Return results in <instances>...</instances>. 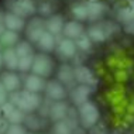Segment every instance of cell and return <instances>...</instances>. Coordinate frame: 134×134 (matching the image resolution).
Here are the masks:
<instances>
[{
  "label": "cell",
  "instance_id": "obj_40",
  "mask_svg": "<svg viewBox=\"0 0 134 134\" xmlns=\"http://www.w3.org/2000/svg\"><path fill=\"white\" fill-rule=\"evenodd\" d=\"M27 134H32V133H27Z\"/></svg>",
  "mask_w": 134,
  "mask_h": 134
},
{
  "label": "cell",
  "instance_id": "obj_33",
  "mask_svg": "<svg viewBox=\"0 0 134 134\" xmlns=\"http://www.w3.org/2000/svg\"><path fill=\"white\" fill-rule=\"evenodd\" d=\"M19 100H20V90H17V92H12L9 95V102L13 103L16 107H17V104H19Z\"/></svg>",
  "mask_w": 134,
  "mask_h": 134
},
{
  "label": "cell",
  "instance_id": "obj_17",
  "mask_svg": "<svg viewBox=\"0 0 134 134\" xmlns=\"http://www.w3.org/2000/svg\"><path fill=\"white\" fill-rule=\"evenodd\" d=\"M62 34L65 35V38H71V40H76L78 37H81L83 34V26L81 24V21H68L65 23Z\"/></svg>",
  "mask_w": 134,
  "mask_h": 134
},
{
  "label": "cell",
  "instance_id": "obj_27",
  "mask_svg": "<svg viewBox=\"0 0 134 134\" xmlns=\"http://www.w3.org/2000/svg\"><path fill=\"white\" fill-rule=\"evenodd\" d=\"M34 57H35V54L28 55V57L20 58V61H19V71H21V72H28V71H31L32 62H34Z\"/></svg>",
  "mask_w": 134,
  "mask_h": 134
},
{
  "label": "cell",
  "instance_id": "obj_14",
  "mask_svg": "<svg viewBox=\"0 0 134 134\" xmlns=\"http://www.w3.org/2000/svg\"><path fill=\"white\" fill-rule=\"evenodd\" d=\"M64 27H65V21H64V17L59 16V14H52L49 16L48 19L45 20V28L48 32H51L57 37L59 32L64 31Z\"/></svg>",
  "mask_w": 134,
  "mask_h": 134
},
{
  "label": "cell",
  "instance_id": "obj_19",
  "mask_svg": "<svg viewBox=\"0 0 134 134\" xmlns=\"http://www.w3.org/2000/svg\"><path fill=\"white\" fill-rule=\"evenodd\" d=\"M0 44L6 48H14L17 44H19V34L16 31H10L6 30L0 35Z\"/></svg>",
  "mask_w": 134,
  "mask_h": 134
},
{
  "label": "cell",
  "instance_id": "obj_21",
  "mask_svg": "<svg viewBox=\"0 0 134 134\" xmlns=\"http://www.w3.org/2000/svg\"><path fill=\"white\" fill-rule=\"evenodd\" d=\"M88 37L90 38V41L100 42V41H104V40H106L107 31L100 26H92L88 31Z\"/></svg>",
  "mask_w": 134,
  "mask_h": 134
},
{
  "label": "cell",
  "instance_id": "obj_24",
  "mask_svg": "<svg viewBox=\"0 0 134 134\" xmlns=\"http://www.w3.org/2000/svg\"><path fill=\"white\" fill-rule=\"evenodd\" d=\"M72 14L76 19V21H83L89 19V13H88V6L83 3H76L72 6Z\"/></svg>",
  "mask_w": 134,
  "mask_h": 134
},
{
  "label": "cell",
  "instance_id": "obj_13",
  "mask_svg": "<svg viewBox=\"0 0 134 134\" xmlns=\"http://www.w3.org/2000/svg\"><path fill=\"white\" fill-rule=\"evenodd\" d=\"M24 86H26V90H30V92H34V93H40V92H42V90H45L47 82H45L44 78L31 74L26 78Z\"/></svg>",
  "mask_w": 134,
  "mask_h": 134
},
{
  "label": "cell",
  "instance_id": "obj_5",
  "mask_svg": "<svg viewBox=\"0 0 134 134\" xmlns=\"http://www.w3.org/2000/svg\"><path fill=\"white\" fill-rule=\"evenodd\" d=\"M35 7L32 0H13L10 3V13H14L20 17H28L35 13Z\"/></svg>",
  "mask_w": 134,
  "mask_h": 134
},
{
  "label": "cell",
  "instance_id": "obj_10",
  "mask_svg": "<svg viewBox=\"0 0 134 134\" xmlns=\"http://www.w3.org/2000/svg\"><path fill=\"white\" fill-rule=\"evenodd\" d=\"M75 81L81 85H88V86L96 85L95 75L92 74V71L88 66H83V65H79V66L75 68Z\"/></svg>",
  "mask_w": 134,
  "mask_h": 134
},
{
  "label": "cell",
  "instance_id": "obj_37",
  "mask_svg": "<svg viewBox=\"0 0 134 134\" xmlns=\"http://www.w3.org/2000/svg\"><path fill=\"white\" fill-rule=\"evenodd\" d=\"M4 24V14L0 12V26H3Z\"/></svg>",
  "mask_w": 134,
  "mask_h": 134
},
{
  "label": "cell",
  "instance_id": "obj_39",
  "mask_svg": "<svg viewBox=\"0 0 134 134\" xmlns=\"http://www.w3.org/2000/svg\"><path fill=\"white\" fill-rule=\"evenodd\" d=\"M3 66V52H0V68Z\"/></svg>",
  "mask_w": 134,
  "mask_h": 134
},
{
  "label": "cell",
  "instance_id": "obj_31",
  "mask_svg": "<svg viewBox=\"0 0 134 134\" xmlns=\"http://www.w3.org/2000/svg\"><path fill=\"white\" fill-rule=\"evenodd\" d=\"M0 109H2V111H3V117H6L7 114H10V113H12V111L14 110V109H16V106H14L13 103L7 102V103L3 104V106L0 107Z\"/></svg>",
  "mask_w": 134,
  "mask_h": 134
},
{
  "label": "cell",
  "instance_id": "obj_12",
  "mask_svg": "<svg viewBox=\"0 0 134 134\" xmlns=\"http://www.w3.org/2000/svg\"><path fill=\"white\" fill-rule=\"evenodd\" d=\"M4 26H6V30L19 32V31L26 28V21H24L23 17L9 12L4 14Z\"/></svg>",
  "mask_w": 134,
  "mask_h": 134
},
{
  "label": "cell",
  "instance_id": "obj_36",
  "mask_svg": "<svg viewBox=\"0 0 134 134\" xmlns=\"http://www.w3.org/2000/svg\"><path fill=\"white\" fill-rule=\"evenodd\" d=\"M124 30L130 32V34H134V21H131V23H127L124 26Z\"/></svg>",
  "mask_w": 134,
  "mask_h": 134
},
{
  "label": "cell",
  "instance_id": "obj_28",
  "mask_svg": "<svg viewBox=\"0 0 134 134\" xmlns=\"http://www.w3.org/2000/svg\"><path fill=\"white\" fill-rule=\"evenodd\" d=\"M75 44L79 49H82V51H88L90 48V45H92V41H90V38L88 37V34H82L81 37H78L75 40Z\"/></svg>",
  "mask_w": 134,
  "mask_h": 134
},
{
  "label": "cell",
  "instance_id": "obj_18",
  "mask_svg": "<svg viewBox=\"0 0 134 134\" xmlns=\"http://www.w3.org/2000/svg\"><path fill=\"white\" fill-rule=\"evenodd\" d=\"M37 45H38V48L41 49L42 52H45V54L51 52V51H54V49L57 48V37L54 34H51V32L45 31L44 34L41 35V38L38 40Z\"/></svg>",
  "mask_w": 134,
  "mask_h": 134
},
{
  "label": "cell",
  "instance_id": "obj_3",
  "mask_svg": "<svg viewBox=\"0 0 134 134\" xmlns=\"http://www.w3.org/2000/svg\"><path fill=\"white\" fill-rule=\"evenodd\" d=\"M41 106V97L38 93L30 92V90H20V100L17 107L21 111H24L26 114H30L32 111H35Z\"/></svg>",
  "mask_w": 134,
  "mask_h": 134
},
{
  "label": "cell",
  "instance_id": "obj_16",
  "mask_svg": "<svg viewBox=\"0 0 134 134\" xmlns=\"http://www.w3.org/2000/svg\"><path fill=\"white\" fill-rule=\"evenodd\" d=\"M19 61L20 58L14 48H6L3 51V65L7 68V71L14 72L16 69H19Z\"/></svg>",
  "mask_w": 134,
  "mask_h": 134
},
{
  "label": "cell",
  "instance_id": "obj_32",
  "mask_svg": "<svg viewBox=\"0 0 134 134\" xmlns=\"http://www.w3.org/2000/svg\"><path fill=\"white\" fill-rule=\"evenodd\" d=\"M90 134H106V129H104L103 124L97 123L96 126H93V127L90 129Z\"/></svg>",
  "mask_w": 134,
  "mask_h": 134
},
{
  "label": "cell",
  "instance_id": "obj_34",
  "mask_svg": "<svg viewBox=\"0 0 134 134\" xmlns=\"http://www.w3.org/2000/svg\"><path fill=\"white\" fill-rule=\"evenodd\" d=\"M9 126H10V123L7 121L6 117H0V134H6Z\"/></svg>",
  "mask_w": 134,
  "mask_h": 134
},
{
  "label": "cell",
  "instance_id": "obj_25",
  "mask_svg": "<svg viewBox=\"0 0 134 134\" xmlns=\"http://www.w3.org/2000/svg\"><path fill=\"white\" fill-rule=\"evenodd\" d=\"M14 49H16L19 58L28 57V55H32V54H34V49H32V47L28 41H19V44L14 47Z\"/></svg>",
  "mask_w": 134,
  "mask_h": 134
},
{
  "label": "cell",
  "instance_id": "obj_1",
  "mask_svg": "<svg viewBox=\"0 0 134 134\" xmlns=\"http://www.w3.org/2000/svg\"><path fill=\"white\" fill-rule=\"evenodd\" d=\"M79 123L82 124L83 129H92L93 126H96L99 123L100 114L97 107L95 106V103L92 102H86L79 106Z\"/></svg>",
  "mask_w": 134,
  "mask_h": 134
},
{
  "label": "cell",
  "instance_id": "obj_38",
  "mask_svg": "<svg viewBox=\"0 0 134 134\" xmlns=\"http://www.w3.org/2000/svg\"><path fill=\"white\" fill-rule=\"evenodd\" d=\"M0 93H7V90L4 89V86H3L2 81H0Z\"/></svg>",
  "mask_w": 134,
  "mask_h": 134
},
{
  "label": "cell",
  "instance_id": "obj_7",
  "mask_svg": "<svg viewBox=\"0 0 134 134\" xmlns=\"http://www.w3.org/2000/svg\"><path fill=\"white\" fill-rule=\"evenodd\" d=\"M76 49H78L76 44H75V41L71 38L64 37L57 42V51L64 59H71V58H74L76 55Z\"/></svg>",
  "mask_w": 134,
  "mask_h": 134
},
{
  "label": "cell",
  "instance_id": "obj_6",
  "mask_svg": "<svg viewBox=\"0 0 134 134\" xmlns=\"http://www.w3.org/2000/svg\"><path fill=\"white\" fill-rule=\"evenodd\" d=\"M45 93H47V97L52 102L64 100L66 97V89H65L64 83H61L58 79H52V81L47 82Z\"/></svg>",
  "mask_w": 134,
  "mask_h": 134
},
{
  "label": "cell",
  "instance_id": "obj_20",
  "mask_svg": "<svg viewBox=\"0 0 134 134\" xmlns=\"http://www.w3.org/2000/svg\"><path fill=\"white\" fill-rule=\"evenodd\" d=\"M117 20L121 21L123 24H127L134 21V0L130 2V6L124 7V9H120L117 13Z\"/></svg>",
  "mask_w": 134,
  "mask_h": 134
},
{
  "label": "cell",
  "instance_id": "obj_29",
  "mask_svg": "<svg viewBox=\"0 0 134 134\" xmlns=\"http://www.w3.org/2000/svg\"><path fill=\"white\" fill-rule=\"evenodd\" d=\"M26 126L28 129H32V130H40L42 127V124L40 123V119L37 117V116H31V113L26 116Z\"/></svg>",
  "mask_w": 134,
  "mask_h": 134
},
{
  "label": "cell",
  "instance_id": "obj_41",
  "mask_svg": "<svg viewBox=\"0 0 134 134\" xmlns=\"http://www.w3.org/2000/svg\"><path fill=\"white\" fill-rule=\"evenodd\" d=\"M0 45H2V44H0Z\"/></svg>",
  "mask_w": 134,
  "mask_h": 134
},
{
  "label": "cell",
  "instance_id": "obj_4",
  "mask_svg": "<svg viewBox=\"0 0 134 134\" xmlns=\"http://www.w3.org/2000/svg\"><path fill=\"white\" fill-rule=\"evenodd\" d=\"M47 31L45 28V21L40 17H34L30 23L26 26V34L28 41L31 42H38V40L41 38V35Z\"/></svg>",
  "mask_w": 134,
  "mask_h": 134
},
{
  "label": "cell",
  "instance_id": "obj_30",
  "mask_svg": "<svg viewBox=\"0 0 134 134\" xmlns=\"http://www.w3.org/2000/svg\"><path fill=\"white\" fill-rule=\"evenodd\" d=\"M6 134H27V129L23 124H10Z\"/></svg>",
  "mask_w": 134,
  "mask_h": 134
},
{
  "label": "cell",
  "instance_id": "obj_35",
  "mask_svg": "<svg viewBox=\"0 0 134 134\" xmlns=\"http://www.w3.org/2000/svg\"><path fill=\"white\" fill-rule=\"evenodd\" d=\"M116 79H117L119 82H124V81H127V72L126 71H123V69H119L117 72H116Z\"/></svg>",
  "mask_w": 134,
  "mask_h": 134
},
{
  "label": "cell",
  "instance_id": "obj_15",
  "mask_svg": "<svg viewBox=\"0 0 134 134\" xmlns=\"http://www.w3.org/2000/svg\"><path fill=\"white\" fill-rule=\"evenodd\" d=\"M58 81L61 83H64L65 86H72L75 82V69L71 65H61L59 69H58Z\"/></svg>",
  "mask_w": 134,
  "mask_h": 134
},
{
  "label": "cell",
  "instance_id": "obj_23",
  "mask_svg": "<svg viewBox=\"0 0 134 134\" xmlns=\"http://www.w3.org/2000/svg\"><path fill=\"white\" fill-rule=\"evenodd\" d=\"M51 134H74V127L66 120L55 121L51 129Z\"/></svg>",
  "mask_w": 134,
  "mask_h": 134
},
{
  "label": "cell",
  "instance_id": "obj_2",
  "mask_svg": "<svg viewBox=\"0 0 134 134\" xmlns=\"http://www.w3.org/2000/svg\"><path fill=\"white\" fill-rule=\"evenodd\" d=\"M54 71V61L52 58L45 52L37 54L34 57V62H32L31 72L34 75H38L41 78H48Z\"/></svg>",
  "mask_w": 134,
  "mask_h": 134
},
{
  "label": "cell",
  "instance_id": "obj_22",
  "mask_svg": "<svg viewBox=\"0 0 134 134\" xmlns=\"http://www.w3.org/2000/svg\"><path fill=\"white\" fill-rule=\"evenodd\" d=\"M86 6H88V13H89V19L90 20H97L104 12V7H103L102 3L95 2V0L89 2Z\"/></svg>",
  "mask_w": 134,
  "mask_h": 134
},
{
  "label": "cell",
  "instance_id": "obj_11",
  "mask_svg": "<svg viewBox=\"0 0 134 134\" xmlns=\"http://www.w3.org/2000/svg\"><path fill=\"white\" fill-rule=\"evenodd\" d=\"M89 95H90V86H88V85L75 86V88L71 90V99L76 106H81V104L89 102L88 100Z\"/></svg>",
  "mask_w": 134,
  "mask_h": 134
},
{
  "label": "cell",
  "instance_id": "obj_8",
  "mask_svg": "<svg viewBox=\"0 0 134 134\" xmlns=\"http://www.w3.org/2000/svg\"><path fill=\"white\" fill-rule=\"evenodd\" d=\"M68 111H69V106H68L66 102L64 100H58V102H52L51 106H49V119L52 121H61L65 120L68 116Z\"/></svg>",
  "mask_w": 134,
  "mask_h": 134
},
{
  "label": "cell",
  "instance_id": "obj_9",
  "mask_svg": "<svg viewBox=\"0 0 134 134\" xmlns=\"http://www.w3.org/2000/svg\"><path fill=\"white\" fill-rule=\"evenodd\" d=\"M0 81H2L3 86H4V89H6L9 93L17 92V90L20 89V86H21V81H20L19 75H17L16 72H13V71H6V72H3V74L0 75Z\"/></svg>",
  "mask_w": 134,
  "mask_h": 134
},
{
  "label": "cell",
  "instance_id": "obj_26",
  "mask_svg": "<svg viewBox=\"0 0 134 134\" xmlns=\"http://www.w3.org/2000/svg\"><path fill=\"white\" fill-rule=\"evenodd\" d=\"M6 119L10 124H21V123H24V120H26V113L21 111L19 107H16L12 113L6 116Z\"/></svg>",
  "mask_w": 134,
  "mask_h": 134
}]
</instances>
